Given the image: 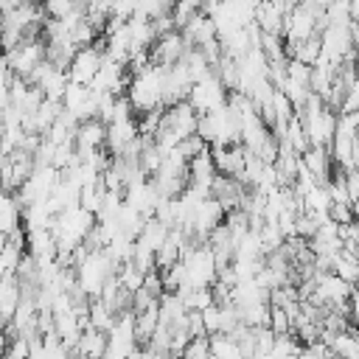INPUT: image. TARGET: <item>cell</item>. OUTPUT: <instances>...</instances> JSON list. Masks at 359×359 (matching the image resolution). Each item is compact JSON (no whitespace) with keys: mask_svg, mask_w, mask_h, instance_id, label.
Wrapping results in <instances>:
<instances>
[{"mask_svg":"<svg viewBox=\"0 0 359 359\" xmlns=\"http://www.w3.org/2000/svg\"><path fill=\"white\" fill-rule=\"evenodd\" d=\"M163 70L160 65H146L140 73L132 76L126 87V98L135 112H146L154 107H163Z\"/></svg>","mask_w":359,"mask_h":359,"instance_id":"6da1fadb","label":"cell"},{"mask_svg":"<svg viewBox=\"0 0 359 359\" xmlns=\"http://www.w3.org/2000/svg\"><path fill=\"white\" fill-rule=\"evenodd\" d=\"M73 275H76V286L87 297H98L101 286L115 275V264L104 250H87L81 264L73 266Z\"/></svg>","mask_w":359,"mask_h":359,"instance_id":"7a4b0ae2","label":"cell"},{"mask_svg":"<svg viewBox=\"0 0 359 359\" xmlns=\"http://www.w3.org/2000/svg\"><path fill=\"white\" fill-rule=\"evenodd\" d=\"M180 261L185 266V286L202 289V286H210L216 280V258H213L208 244L191 247Z\"/></svg>","mask_w":359,"mask_h":359,"instance_id":"3957f363","label":"cell"},{"mask_svg":"<svg viewBox=\"0 0 359 359\" xmlns=\"http://www.w3.org/2000/svg\"><path fill=\"white\" fill-rule=\"evenodd\" d=\"M185 101L196 109V115H205V112L219 109V107L227 101V90H224V87H222V81L210 73V76H205V79H199V81H194V84H191V90H188V95H185Z\"/></svg>","mask_w":359,"mask_h":359,"instance_id":"277c9868","label":"cell"},{"mask_svg":"<svg viewBox=\"0 0 359 359\" xmlns=\"http://www.w3.org/2000/svg\"><path fill=\"white\" fill-rule=\"evenodd\" d=\"M101 59H104V39H95L93 45L79 48V50L73 53L70 65L65 67V70H67V79H70L73 84H84V87H87V84L93 81L95 70L101 67Z\"/></svg>","mask_w":359,"mask_h":359,"instance_id":"5b68a950","label":"cell"},{"mask_svg":"<svg viewBox=\"0 0 359 359\" xmlns=\"http://www.w3.org/2000/svg\"><path fill=\"white\" fill-rule=\"evenodd\" d=\"M3 59H6V65H8V70L14 73V76H28L42 59H45V39L42 36H36V39H22L14 50H8V53H3Z\"/></svg>","mask_w":359,"mask_h":359,"instance_id":"8992f818","label":"cell"},{"mask_svg":"<svg viewBox=\"0 0 359 359\" xmlns=\"http://www.w3.org/2000/svg\"><path fill=\"white\" fill-rule=\"evenodd\" d=\"M146 50H149V62H151V65L171 67V65H177V62L182 59V53L188 50V42L182 39L180 31H168V34L157 36Z\"/></svg>","mask_w":359,"mask_h":359,"instance_id":"52a82bcc","label":"cell"},{"mask_svg":"<svg viewBox=\"0 0 359 359\" xmlns=\"http://www.w3.org/2000/svg\"><path fill=\"white\" fill-rule=\"evenodd\" d=\"M196 121H199V115H196V109L185 98L177 101V104H171V107H165L163 115H160V126L168 129V132H174L180 140L196 132Z\"/></svg>","mask_w":359,"mask_h":359,"instance_id":"ba28073f","label":"cell"},{"mask_svg":"<svg viewBox=\"0 0 359 359\" xmlns=\"http://www.w3.org/2000/svg\"><path fill=\"white\" fill-rule=\"evenodd\" d=\"M210 149V157H213V165H216V174H224V177H238L241 168H244V146L241 143H230V146H208Z\"/></svg>","mask_w":359,"mask_h":359,"instance_id":"9c48e42d","label":"cell"},{"mask_svg":"<svg viewBox=\"0 0 359 359\" xmlns=\"http://www.w3.org/2000/svg\"><path fill=\"white\" fill-rule=\"evenodd\" d=\"M135 137H137V121H135V115H132V118H121V121H109V123H107L104 146H107V151L115 157V154H121V149H123L126 143H132Z\"/></svg>","mask_w":359,"mask_h":359,"instance_id":"30bf717a","label":"cell"},{"mask_svg":"<svg viewBox=\"0 0 359 359\" xmlns=\"http://www.w3.org/2000/svg\"><path fill=\"white\" fill-rule=\"evenodd\" d=\"M70 353L76 359H101L107 353V331H98V328L87 325L79 334V339H76V345H73Z\"/></svg>","mask_w":359,"mask_h":359,"instance_id":"8fae6325","label":"cell"},{"mask_svg":"<svg viewBox=\"0 0 359 359\" xmlns=\"http://www.w3.org/2000/svg\"><path fill=\"white\" fill-rule=\"evenodd\" d=\"M180 34H182V39L188 42V48H199V45L216 39L213 22H210V17H205L202 11H194V14L188 17V22L180 28Z\"/></svg>","mask_w":359,"mask_h":359,"instance_id":"7c38bea8","label":"cell"},{"mask_svg":"<svg viewBox=\"0 0 359 359\" xmlns=\"http://www.w3.org/2000/svg\"><path fill=\"white\" fill-rule=\"evenodd\" d=\"M213 177H216V165H213L210 149L188 160V185H191V188H199V191H210V182H213Z\"/></svg>","mask_w":359,"mask_h":359,"instance_id":"4fadbf2b","label":"cell"},{"mask_svg":"<svg viewBox=\"0 0 359 359\" xmlns=\"http://www.w3.org/2000/svg\"><path fill=\"white\" fill-rule=\"evenodd\" d=\"M104 137H107V123H101L98 118H87L76 123V132H73L76 149H101Z\"/></svg>","mask_w":359,"mask_h":359,"instance_id":"5bb4252c","label":"cell"},{"mask_svg":"<svg viewBox=\"0 0 359 359\" xmlns=\"http://www.w3.org/2000/svg\"><path fill=\"white\" fill-rule=\"evenodd\" d=\"M300 163L303 168L317 180V182H325L331 177V157H328V149L323 146H309L303 154H300Z\"/></svg>","mask_w":359,"mask_h":359,"instance_id":"9a60e30c","label":"cell"},{"mask_svg":"<svg viewBox=\"0 0 359 359\" xmlns=\"http://www.w3.org/2000/svg\"><path fill=\"white\" fill-rule=\"evenodd\" d=\"M331 272L348 283H356V275H359V261H356V250H339L334 258H331Z\"/></svg>","mask_w":359,"mask_h":359,"instance_id":"2e32d148","label":"cell"},{"mask_svg":"<svg viewBox=\"0 0 359 359\" xmlns=\"http://www.w3.org/2000/svg\"><path fill=\"white\" fill-rule=\"evenodd\" d=\"M208 348H210V356L213 359H241L238 342L230 339L227 334H210L208 337Z\"/></svg>","mask_w":359,"mask_h":359,"instance_id":"e0dca14e","label":"cell"},{"mask_svg":"<svg viewBox=\"0 0 359 359\" xmlns=\"http://www.w3.org/2000/svg\"><path fill=\"white\" fill-rule=\"evenodd\" d=\"M20 202L8 194H0V230L3 233H14L20 227Z\"/></svg>","mask_w":359,"mask_h":359,"instance_id":"ac0fdd59","label":"cell"},{"mask_svg":"<svg viewBox=\"0 0 359 359\" xmlns=\"http://www.w3.org/2000/svg\"><path fill=\"white\" fill-rule=\"evenodd\" d=\"M174 151L188 163L191 157H196V154H202V151H208V143L194 132V135H188V137H182L177 146H174Z\"/></svg>","mask_w":359,"mask_h":359,"instance_id":"d6986e66","label":"cell"},{"mask_svg":"<svg viewBox=\"0 0 359 359\" xmlns=\"http://www.w3.org/2000/svg\"><path fill=\"white\" fill-rule=\"evenodd\" d=\"M98 39V31L87 22V20H81V22H76L73 28H70V42L76 45V48H87V45H93Z\"/></svg>","mask_w":359,"mask_h":359,"instance_id":"ffe728a7","label":"cell"},{"mask_svg":"<svg viewBox=\"0 0 359 359\" xmlns=\"http://www.w3.org/2000/svg\"><path fill=\"white\" fill-rule=\"evenodd\" d=\"M266 328L272 334H292V320L280 306H269V317H266Z\"/></svg>","mask_w":359,"mask_h":359,"instance_id":"44dd1931","label":"cell"},{"mask_svg":"<svg viewBox=\"0 0 359 359\" xmlns=\"http://www.w3.org/2000/svg\"><path fill=\"white\" fill-rule=\"evenodd\" d=\"M199 320H202V328H205L208 337H210V334H222V311H219L216 303L205 306V309L199 311Z\"/></svg>","mask_w":359,"mask_h":359,"instance_id":"7402d4cb","label":"cell"},{"mask_svg":"<svg viewBox=\"0 0 359 359\" xmlns=\"http://www.w3.org/2000/svg\"><path fill=\"white\" fill-rule=\"evenodd\" d=\"M76 3H79V0H42L39 6H42V11H45V17H50V20H62L67 11H73Z\"/></svg>","mask_w":359,"mask_h":359,"instance_id":"603a6c76","label":"cell"},{"mask_svg":"<svg viewBox=\"0 0 359 359\" xmlns=\"http://www.w3.org/2000/svg\"><path fill=\"white\" fill-rule=\"evenodd\" d=\"M353 210H356V208H351V205H345V202H331V205H328V219H331L334 224H345V222L353 219Z\"/></svg>","mask_w":359,"mask_h":359,"instance_id":"cb8c5ba5","label":"cell"},{"mask_svg":"<svg viewBox=\"0 0 359 359\" xmlns=\"http://www.w3.org/2000/svg\"><path fill=\"white\" fill-rule=\"evenodd\" d=\"M25 3H31V0H6V6H8V8H17V6H25ZM8 8H6V11H8Z\"/></svg>","mask_w":359,"mask_h":359,"instance_id":"d4e9b609","label":"cell"},{"mask_svg":"<svg viewBox=\"0 0 359 359\" xmlns=\"http://www.w3.org/2000/svg\"><path fill=\"white\" fill-rule=\"evenodd\" d=\"M6 241H8V233H3V230H0V250L6 247Z\"/></svg>","mask_w":359,"mask_h":359,"instance_id":"484cf974","label":"cell"},{"mask_svg":"<svg viewBox=\"0 0 359 359\" xmlns=\"http://www.w3.org/2000/svg\"><path fill=\"white\" fill-rule=\"evenodd\" d=\"M31 3H42V0H31Z\"/></svg>","mask_w":359,"mask_h":359,"instance_id":"4316f807","label":"cell"},{"mask_svg":"<svg viewBox=\"0 0 359 359\" xmlns=\"http://www.w3.org/2000/svg\"><path fill=\"white\" fill-rule=\"evenodd\" d=\"M165 359H168V356H165ZM171 359H177V356H171Z\"/></svg>","mask_w":359,"mask_h":359,"instance_id":"83f0119b","label":"cell"},{"mask_svg":"<svg viewBox=\"0 0 359 359\" xmlns=\"http://www.w3.org/2000/svg\"><path fill=\"white\" fill-rule=\"evenodd\" d=\"M0 359H3V356H0Z\"/></svg>","mask_w":359,"mask_h":359,"instance_id":"f1b7e54d","label":"cell"}]
</instances>
